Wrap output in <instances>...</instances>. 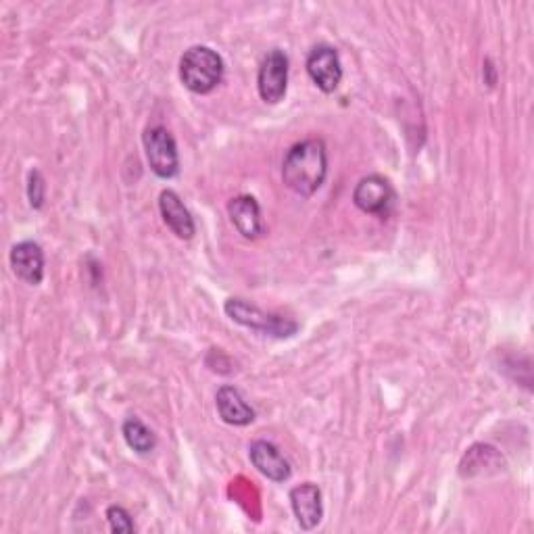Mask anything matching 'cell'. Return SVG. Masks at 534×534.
Masks as SVG:
<instances>
[{"instance_id":"obj_1","label":"cell","mask_w":534,"mask_h":534,"mask_svg":"<svg viewBox=\"0 0 534 534\" xmlns=\"http://www.w3.org/2000/svg\"><path fill=\"white\" fill-rule=\"evenodd\" d=\"M328 176V151L322 138H307L290 147L282 161V182L299 197L318 192Z\"/></svg>"},{"instance_id":"obj_2","label":"cell","mask_w":534,"mask_h":534,"mask_svg":"<svg viewBox=\"0 0 534 534\" xmlns=\"http://www.w3.org/2000/svg\"><path fill=\"white\" fill-rule=\"evenodd\" d=\"M226 65L209 46H190L180 59V80L194 94H209L222 84Z\"/></svg>"},{"instance_id":"obj_3","label":"cell","mask_w":534,"mask_h":534,"mask_svg":"<svg viewBox=\"0 0 534 534\" xmlns=\"http://www.w3.org/2000/svg\"><path fill=\"white\" fill-rule=\"evenodd\" d=\"M224 311L232 322L245 326L249 330L261 332L265 336L290 338L299 332V324L295 320H290V318H286V315H280V313L263 311L261 307H257L245 299H238V297L228 299L224 305Z\"/></svg>"},{"instance_id":"obj_4","label":"cell","mask_w":534,"mask_h":534,"mask_svg":"<svg viewBox=\"0 0 534 534\" xmlns=\"http://www.w3.org/2000/svg\"><path fill=\"white\" fill-rule=\"evenodd\" d=\"M142 144H144V153H147V161L155 172V176L163 180L178 176L180 155H178V144L172 132L163 126L147 128L142 136Z\"/></svg>"},{"instance_id":"obj_5","label":"cell","mask_w":534,"mask_h":534,"mask_svg":"<svg viewBox=\"0 0 534 534\" xmlns=\"http://www.w3.org/2000/svg\"><path fill=\"white\" fill-rule=\"evenodd\" d=\"M288 88V55L282 48H272L261 61L257 74V90L261 101L267 105H278L284 101Z\"/></svg>"},{"instance_id":"obj_6","label":"cell","mask_w":534,"mask_h":534,"mask_svg":"<svg viewBox=\"0 0 534 534\" xmlns=\"http://www.w3.org/2000/svg\"><path fill=\"white\" fill-rule=\"evenodd\" d=\"M397 194L386 178L372 174L361 178L353 190V203L359 211L376 217H388L395 207Z\"/></svg>"},{"instance_id":"obj_7","label":"cell","mask_w":534,"mask_h":534,"mask_svg":"<svg viewBox=\"0 0 534 534\" xmlns=\"http://www.w3.org/2000/svg\"><path fill=\"white\" fill-rule=\"evenodd\" d=\"M307 74L322 92L332 94L343 82L341 55L330 44H318L307 57Z\"/></svg>"},{"instance_id":"obj_8","label":"cell","mask_w":534,"mask_h":534,"mask_svg":"<svg viewBox=\"0 0 534 534\" xmlns=\"http://www.w3.org/2000/svg\"><path fill=\"white\" fill-rule=\"evenodd\" d=\"M290 507L303 530L318 528L324 518V505H322V491L318 484L305 482L290 491Z\"/></svg>"},{"instance_id":"obj_9","label":"cell","mask_w":534,"mask_h":534,"mask_svg":"<svg viewBox=\"0 0 534 534\" xmlns=\"http://www.w3.org/2000/svg\"><path fill=\"white\" fill-rule=\"evenodd\" d=\"M13 274L26 284L38 286L44 280V253L38 242L23 240L11 249L9 255Z\"/></svg>"},{"instance_id":"obj_10","label":"cell","mask_w":534,"mask_h":534,"mask_svg":"<svg viewBox=\"0 0 534 534\" xmlns=\"http://www.w3.org/2000/svg\"><path fill=\"white\" fill-rule=\"evenodd\" d=\"M228 215L234 228L247 240H257L265 234L261 207L251 194H240L228 203Z\"/></svg>"},{"instance_id":"obj_11","label":"cell","mask_w":534,"mask_h":534,"mask_svg":"<svg viewBox=\"0 0 534 534\" xmlns=\"http://www.w3.org/2000/svg\"><path fill=\"white\" fill-rule=\"evenodd\" d=\"M159 211H161L165 226L178 238L190 240L194 234H197V226H194L192 215L186 209L184 201L178 197V192L163 190L159 194Z\"/></svg>"},{"instance_id":"obj_12","label":"cell","mask_w":534,"mask_h":534,"mask_svg":"<svg viewBox=\"0 0 534 534\" xmlns=\"http://www.w3.org/2000/svg\"><path fill=\"white\" fill-rule=\"evenodd\" d=\"M249 459L251 464L261 472L265 478L274 482H284L293 474L286 457L280 453V449L267 441H255L249 447Z\"/></svg>"},{"instance_id":"obj_13","label":"cell","mask_w":534,"mask_h":534,"mask_svg":"<svg viewBox=\"0 0 534 534\" xmlns=\"http://www.w3.org/2000/svg\"><path fill=\"white\" fill-rule=\"evenodd\" d=\"M215 405L217 414L230 426H249L255 420V409L242 397L236 386H222L215 395Z\"/></svg>"},{"instance_id":"obj_14","label":"cell","mask_w":534,"mask_h":534,"mask_svg":"<svg viewBox=\"0 0 534 534\" xmlns=\"http://www.w3.org/2000/svg\"><path fill=\"white\" fill-rule=\"evenodd\" d=\"M121 432H124V439H126L128 447L134 449L138 455H149L157 445L153 430L138 418H128L124 422V428H121Z\"/></svg>"},{"instance_id":"obj_15","label":"cell","mask_w":534,"mask_h":534,"mask_svg":"<svg viewBox=\"0 0 534 534\" xmlns=\"http://www.w3.org/2000/svg\"><path fill=\"white\" fill-rule=\"evenodd\" d=\"M107 520H109V526L113 532H124V534H130L136 530V524L132 520V516L126 512L121 505H111L107 507Z\"/></svg>"},{"instance_id":"obj_16","label":"cell","mask_w":534,"mask_h":534,"mask_svg":"<svg viewBox=\"0 0 534 534\" xmlns=\"http://www.w3.org/2000/svg\"><path fill=\"white\" fill-rule=\"evenodd\" d=\"M44 192H46V184H44L42 174L38 172V169H32L28 176V199L34 209H40L44 205Z\"/></svg>"}]
</instances>
